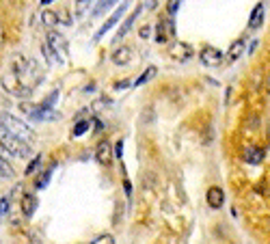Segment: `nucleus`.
Segmentation results:
<instances>
[{"instance_id":"1","label":"nucleus","mask_w":270,"mask_h":244,"mask_svg":"<svg viewBox=\"0 0 270 244\" xmlns=\"http://www.w3.org/2000/svg\"><path fill=\"white\" fill-rule=\"evenodd\" d=\"M0 126L4 128V132L13 134V136L22 138V141H26V143H28V141H33V138H35L33 128L28 126L26 121L18 119L16 114H11V113H0Z\"/></svg>"},{"instance_id":"2","label":"nucleus","mask_w":270,"mask_h":244,"mask_svg":"<svg viewBox=\"0 0 270 244\" xmlns=\"http://www.w3.org/2000/svg\"><path fill=\"white\" fill-rule=\"evenodd\" d=\"M0 143H2L4 149H7L11 156H16V158H31V147L26 145V141L13 136V134L4 132L2 136H0Z\"/></svg>"},{"instance_id":"3","label":"nucleus","mask_w":270,"mask_h":244,"mask_svg":"<svg viewBox=\"0 0 270 244\" xmlns=\"http://www.w3.org/2000/svg\"><path fill=\"white\" fill-rule=\"evenodd\" d=\"M199 58H201L203 65H208V67H218V65H223L225 54H223L218 48L206 46V48L201 50V52H199Z\"/></svg>"},{"instance_id":"4","label":"nucleus","mask_w":270,"mask_h":244,"mask_svg":"<svg viewBox=\"0 0 270 244\" xmlns=\"http://www.w3.org/2000/svg\"><path fill=\"white\" fill-rule=\"evenodd\" d=\"M128 7H130V0H126V2H121V7H117V9H115V13H113L111 18H108V22L104 24V26L97 31V35H96V41H97V39H102L104 35H106V33H108V31H111V28L115 26V24H117L119 19L123 18V13H126V9H128Z\"/></svg>"},{"instance_id":"5","label":"nucleus","mask_w":270,"mask_h":244,"mask_svg":"<svg viewBox=\"0 0 270 244\" xmlns=\"http://www.w3.org/2000/svg\"><path fill=\"white\" fill-rule=\"evenodd\" d=\"M173 33H175V26H173V22L169 18H162L160 22L156 24V41L158 43H164V41H169V39L173 37Z\"/></svg>"},{"instance_id":"6","label":"nucleus","mask_w":270,"mask_h":244,"mask_svg":"<svg viewBox=\"0 0 270 244\" xmlns=\"http://www.w3.org/2000/svg\"><path fill=\"white\" fill-rule=\"evenodd\" d=\"M206 199H208V206L212 207V210H221V207L225 206V190L218 188V186H212L208 190Z\"/></svg>"},{"instance_id":"7","label":"nucleus","mask_w":270,"mask_h":244,"mask_svg":"<svg viewBox=\"0 0 270 244\" xmlns=\"http://www.w3.org/2000/svg\"><path fill=\"white\" fill-rule=\"evenodd\" d=\"M171 56L175 58V61L184 63V61H188V58L193 56V48L188 46L186 41H175L173 48H171Z\"/></svg>"},{"instance_id":"8","label":"nucleus","mask_w":270,"mask_h":244,"mask_svg":"<svg viewBox=\"0 0 270 244\" xmlns=\"http://www.w3.org/2000/svg\"><path fill=\"white\" fill-rule=\"evenodd\" d=\"M48 43L52 46L54 52H61V54H67L69 52V46H67V41H65V37H63L61 33H57V31H50Z\"/></svg>"},{"instance_id":"9","label":"nucleus","mask_w":270,"mask_h":244,"mask_svg":"<svg viewBox=\"0 0 270 244\" xmlns=\"http://www.w3.org/2000/svg\"><path fill=\"white\" fill-rule=\"evenodd\" d=\"M96 158L99 164H108L113 158V147L108 141H99L97 143V149H96Z\"/></svg>"},{"instance_id":"10","label":"nucleus","mask_w":270,"mask_h":244,"mask_svg":"<svg viewBox=\"0 0 270 244\" xmlns=\"http://www.w3.org/2000/svg\"><path fill=\"white\" fill-rule=\"evenodd\" d=\"M22 214L26 218H31L33 214H35V210H37V199H35V195H28V192H24L22 195Z\"/></svg>"},{"instance_id":"11","label":"nucleus","mask_w":270,"mask_h":244,"mask_svg":"<svg viewBox=\"0 0 270 244\" xmlns=\"http://www.w3.org/2000/svg\"><path fill=\"white\" fill-rule=\"evenodd\" d=\"M58 114L52 113V108H46V106H39L31 111V119L33 121H52V119H57Z\"/></svg>"},{"instance_id":"12","label":"nucleus","mask_w":270,"mask_h":244,"mask_svg":"<svg viewBox=\"0 0 270 244\" xmlns=\"http://www.w3.org/2000/svg\"><path fill=\"white\" fill-rule=\"evenodd\" d=\"M130 58H132V50H130L128 46H121V48H117L113 52V63H115V65H128Z\"/></svg>"},{"instance_id":"13","label":"nucleus","mask_w":270,"mask_h":244,"mask_svg":"<svg viewBox=\"0 0 270 244\" xmlns=\"http://www.w3.org/2000/svg\"><path fill=\"white\" fill-rule=\"evenodd\" d=\"M141 11H143V7H136V9H134V11H132V13H130V16L126 18V22H123V26L119 28V33H117V39L126 37V35H128V31H130V28H132L134 19H136L138 16H141Z\"/></svg>"},{"instance_id":"14","label":"nucleus","mask_w":270,"mask_h":244,"mask_svg":"<svg viewBox=\"0 0 270 244\" xmlns=\"http://www.w3.org/2000/svg\"><path fill=\"white\" fill-rule=\"evenodd\" d=\"M244 160L249 164H259L264 160V149L259 147H247L244 149Z\"/></svg>"},{"instance_id":"15","label":"nucleus","mask_w":270,"mask_h":244,"mask_svg":"<svg viewBox=\"0 0 270 244\" xmlns=\"http://www.w3.org/2000/svg\"><path fill=\"white\" fill-rule=\"evenodd\" d=\"M264 22V4L259 2L257 7L253 9V13H251V19H249V28L251 31H255V28H259V24Z\"/></svg>"},{"instance_id":"16","label":"nucleus","mask_w":270,"mask_h":244,"mask_svg":"<svg viewBox=\"0 0 270 244\" xmlns=\"http://www.w3.org/2000/svg\"><path fill=\"white\" fill-rule=\"evenodd\" d=\"M242 52H244V39H236L227 50V61H236Z\"/></svg>"},{"instance_id":"17","label":"nucleus","mask_w":270,"mask_h":244,"mask_svg":"<svg viewBox=\"0 0 270 244\" xmlns=\"http://www.w3.org/2000/svg\"><path fill=\"white\" fill-rule=\"evenodd\" d=\"M13 175H16V173H13L11 164L7 162V158L0 156V177H2V179H13Z\"/></svg>"},{"instance_id":"18","label":"nucleus","mask_w":270,"mask_h":244,"mask_svg":"<svg viewBox=\"0 0 270 244\" xmlns=\"http://www.w3.org/2000/svg\"><path fill=\"white\" fill-rule=\"evenodd\" d=\"M154 76H156V67H147V69H145V72L141 74V76L136 78V82H134V87H143V84L147 82V80H152Z\"/></svg>"},{"instance_id":"19","label":"nucleus","mask_w":270,"mask_h":244,"mask_svg":"<svg viewBox=\"0 0 270 244\" xmlns=\"http://www.w3.org/2000/svg\"><path fill=\"white\" fill-rule=\"evenodd\" d=\"M41 22L46 24L48 28H54V26L58 24V16H57L54 11H43V13H41Z\"/></svg>"},{"instance_id":"20","label":"nucleus","mask_w":270,"mask_h":244,"mask_svg":"<svg viewBox=\"0 0 270 244\" xmlns=\"http://www.w3.org/2000/svg\"><path fill=\"white\" fill-rule=\"evenodd\" d=\"M89 128H91V121H89V119H82V121H78L76 126H74V136H82V134H87Z\"/></svg>"},{"instance_id":"21","label":"nucleus","mask_w":270,"mask_h":244,"mask_svg":"<svg viewBox=\"0 0 270 244\" xmlns=\"http://www.w3.org/2000/svg\"><path fill=\"white\" fill-rule=\"evenodd\" d=\"M52 169L54 167H50L48 171H43V175L37 179V184H35V186H37V190H43V188L48 186V182H50V177H52Z\"/></svg>"},{"instance_id":"22","label":"nucleus","mask_w":270,"mask_h":244,"mask_svg":"<svg viewBox=\"0 0 270 244\" xmlns=\"http://www.w3.org/2000/svg\"><path fill=\"white\" fill-rule=\"evenodd\" d=\"M115 2H117V0H102V2L93 9V16H102V11H106V9L111 7V4H115Z\"/></svg>"},{"instance_id":"23","label":"nucleus","mask_w":270,"mask_h":244,"mask_svg":"<svg viewBox=\"0 0 270 244\" xmlns=\"http://www.w3.org/2000/svg\"><path fill=\"white\" fill-rule=\"evenodd\" d=\"M39 164H41V156H35L33 160H31V164L26 167V175H33V173L39 169Z\"/></svg>"},{"instance_id":"24","label":"nucleus","mask_w":270,"mask_h":244,"mask_svg":"<svg viewBox=\"0 0 270 244\" xmlns=\"http://www.w3.org/2000/svg\"><path fill=\"white\" fill-rule=\"evenodd\" d=\"M113 242H115V238L111 233H102V236L93 238V244H113Z\"/></svg>"},{"instance_id":"25","label":"nucleus","mask_w":270,"mask_h":244,"mask_svg":"<svg viewBox=\"0 0 270 244\" xmlns=\"http://www.w3.org/2000/svg\"><path fill=\"white\" fill-rule=\"evenodd\" d=\"M179 2H182V0H169V2H167V13H169V16H175V13H177Z\"/></svg>"},{"instance_id":"26","label":"nucleus","mask_w":270,"mask_h":244,"mask_svg":"<svg viewBox=\"0 0 270 244\" xmlns=\"http://www.w3.org/2000/svg\"><path fill=\"white\" fill-rule=\"evenodd\" d=\"M113 156L121 160V156H123V141H121V138H119V141L115 143V153H113Z\"/></svg>"},{"instance_id":"27","label":"nucleus","mask_w":270,"mask_h":244,"mask_svg":"<svg viewBox=\"0 0 270 244\" xmlns=\"http://www.w3.org/2000/svg\"><path fill=\"white\" fill-rule=\"evenodd\" d=\"M9 214V199L7 197H0V216Z\"/></svg>"},{"instance_id":"28","label":"nucleus","mask_w":270,"mask_h":244,"mask_svg":"<svg viewBox=\"0 0 270 244\" xmlns=\"http://www.w3.org/2000/svg\"><path fill=\"white\" fill-rule=\"evenodd\" d=\"M128 80H123V82H117V84H115V89H117V91H121V89H128Z\"/></svg>"},{"instance_id":"29","label":"nucleus","mask_w":270,"mask_h":244,"mask_svg":"<svg viewBox=\"0 0 270 244\" xmlns=\"http://www.w3.org/2000/svg\"><path fill=\"white\" fill-rule=\"evenodd\" d=\"M149 31H152L149 26H143V28H141V37H143V39H147V37H149Z\"/></svg>"},{"instance_id":"30","label":"nucleus","mask_w":270,"mask_h":244,"mask_svg":"<svg viewBox=\"0 0 270 244\" xmlns=\"http://www.w3.org/2000/svg\"><path fill=\"white\" fill-rule=\"evenodd\" d=\"M123 188H126V195H132V184H130L128 179L123 182Z\"/></svg>"},{"instance_id":"31","label":"nucleus","mask_w":270,"mask_h":244,"mask_svg":"<svg viewBox=\"0 0 270 244\" xmlns=\"http://www.w3.org/2000/svg\"><path fill=\"white\" fill-rule=\"evenodd\" d=\"M2 43H4V28L0 26V46H2Z\"/></svg>"},{"instance_id":"32","label":"nucleus","mask_w":270,"mask_h":244,"mask_svg":"<svg viewBox=\"0 0 270 244\" xmlns=\"http://www.w3.org/2000/svg\"><path fill=\"white\" fill-rule=\"evenodd\" d=\"M54 2V0H41V4H43V7H48V4H52Z\"/></svg>"},{"instance_id":"33","label":"nucleus","mask_w":270,"mask_h":244,"mask_svg":"<svg viewBox=\"0 0 270 244\" xmlns=\"http://www.w3.org/2000/svg\"><path fill=\"white\" fill-rule=\"evenodd\" d=\"M76 2H84V0H76Z\"/></svg>"}]
</instances>
